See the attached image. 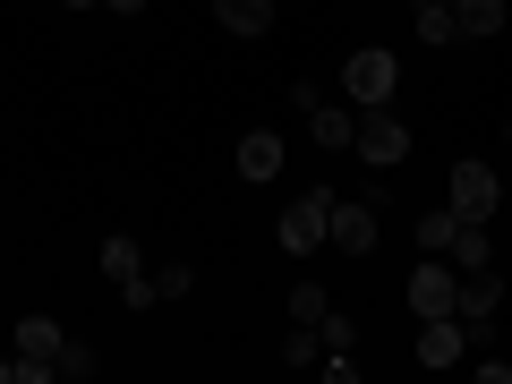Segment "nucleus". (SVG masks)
<instances>
[{"label": "nucleus", "instance_id": "f257e3e1", "mask_svg": "<svg viewBox=\"0 0 512 384\" xmlns=\"http://www.w3.org/2000/svg\"><path fill=\"white\" fill-rule=\"evenodd\" d=\"M410 316H461V274H453V256H419V274H410Z\"/></svg>", "mask_w": 512, "mask_h": 384}, {"label": "nucleus", "instance_id": "f03ea898", "mask_svg": "<svg viewBox=\"0 0 512 384\" xmlns=\"http://www.w3.org/2000/svg\"><path fill=\"white\" fill-rule=\"evenodd\" d=\"M444 205H453V214H470V222H487L495 205H504V180H495V163L461 154V163H453V180H444Z\"/></svg>", "mask_w": 512, "mask_h": 384}, {"label": "nucleus", "instance_id": "7ed1b4c3", "mask_svg": "<svg viewBox=\"0 0 512 384\" xmlns=\"http://www.w3.org/2000/svg\"><path fill=\"white\" fill-rule=\"evenodd\" d=\"M350 154H359V163H376V171H402V154H410V128L393 120V103L359 111V137H350Z\"/></svg>", "mask_w": 512, "mask_h": 384}, {"label": "nucleus", "instance_id": "20e7f679", "mask_svg": "<svg viewBox=\"0 0 512 384\" xmlns=\"http://www.w3.org/2000/svg\"><path fill=\"white\" fill-rule=\"evenodd\" d=\"M342 86H350V103H359V111H376V103H393V86H402V60L367 43V52L342 60Z\"/></svg>", "mask_w": 512, "mask_h": 384}, {"label": "nucleus", "instance_id": "39448f33", "mask_svg": "<svg viewBox=\"0 0 512 384\" xmlns=\"http://www.w3.org/2000/svg\"><path fill=\"white\" fill-rule=\"evenodd\" d=\"M325 214H333V197H325V188H316V197H299L291 214L274 222V239H282V248H291V256H316V248H325Z\"/></svg>", "mask_w": 512, "mask_h": 384}, {"label": "nucleus", "instance_id": "423d86ee", "mask_svg": "<svg viewBox=\"0 0 512 384\" xmlns=\"http://www.w3.org/2000/svg\"><path fill=\"white\" fill-rule=\"evenodd\" d=\"M325 239H333L342 256H367V248H376V205H367V197H333Z\"/></svg>", "mask_w": 512, "mask_h": 384}, {"label": "nucleus", "instance_id": "0eeeda50", "mask_svg": "<svg viewBox=\"0 0 512 384\" xmlns=\"http://www.w3.org/2000/svg\"><path fill=\"white\" fill-rule=\"evenodd\" d=\"M461 350H470V325L461 316H427L419 325V367H461Z\"/></svg>", "mask_w": 512, "mask_h": 384}, {"label": "nucleus", "instance_id": "6e6552de", "mask_svg": "<svg viewBox=\"0 0 512 384\" xmlns=\"http://www.w3.org/2000/svg\"><path fill=\"white\" fill-rule=\"evenodd\" d=\"M495 299H504V282H495V265H478V274L461 282V325H470V342H487V325H495Z\"/></svg>", "mask_w": 512, "mask_h": 384}, {"label": "nucleus", "instance_id": "1a4fd4ad", "mask_svg": "<svg viewBox=\"0 0 512 384\" xmlns=\"http://www.w3.org/2000/svg\"><path fill=\"white\" fill-rule=\"evenodd\" d=\"M239 180H248V188L282 180V137H274V128H248V137H239Z\"/></svg>", "mask_w": 512, "mask_h": 384}, {"label": "nucleus", "instance_id": "9d476101", "mask_svg": "<svg viewBox=\"0 0 512 384\" xmlns=\"http://www.w3.org/2000/svg\"><path fill=\"white\" fill-rule=\"evenodd\" d=\"M308 137L325 154H350V137H359V103H316L308 111Z\"/></svg>", "mask_w": 512, "mask_h": 384}, {"label": "nucleus", "instance_id": "9b49d317", "mask_svg": "<svg viewBox=\"0 0 512 384\" xmlns=\"http://www.w3.org/2000/svg\"><path fill=\"white\" fill-rule=\"evenodd\" d=\"M214 18H222V35L265 43V35H274V0H214Z\"/></svg>", "mask_w": 512, "mask_h": 384}, {"label": "nucleus", "instance_id": "f8f14e48", "mask_svg": "<svg viewBox=\"0 0 512 384\" xmlns=\"http://www.w3.org/2000/svg\"><path fill=\"white\" fill-rule=\"evenodd\" d=\"M504 18H512L504 0H453V26H461V35H470V43H487V35H504Z\"/></svg>", "mask_w": 512, "mask_h": 384}, {"label": "nucleus", "instance_id": "ddd939ff", "mask_svg": "<svg viewBox=\"0 0 512 384\" xmlns=\"http://www.w3.org/2000/svg\"><path fill=\"white\" fill-rule=\"evenodd\" d=\"M18 350H35V359H60V350H69V333H60L52 316H18Z\"/></svg>", "mask_w": 512, "mask_h": 384}, {"label": "nucleus", "instance_id": "4468645a", "mask_svg": "<svg viewBox=\"0 0 512 384\" xmlns=\"http://www.w3.org/2000/svg\"><path fill=\"white\" fill-rule=\"evenodd\" d=\"M453 231H461V214H453V205L419 214V256H453Z\"/></svg>", "mask_w": 512, "mask_h": 384}, {"label": "nucleus", "instance_id": "2eb2a0df", "mask_svg": "<svg viewBox=\"0 0 512 384\" xmlns=\"http://www.w3.org/2000/svg\"><path fill=\"white\" fill-rule=\"evenodd\" d=\"M487 222H470V214H461V231H453V265H461V274H478V265H487Z\"/></svg>", "mask_w": 512, "mask_h": 384}, {"label": "nucleus", "instance_id": "dca6fc26", "mask_svg": "<svg viewBox=\"0 0 512 384\" xmlns=\"http://www.w3.org/2000/svg\"><path fill=\"white\" fill-rule=\"evenodd\" d=\"M103 274H111V282L146 274V256H137V239H128V231H111V239H103Z\"/></svg>", "mask_w": 512, "mask_h": 384}, {"label": "nucleus", "instance_id": "f3484780", "mask_svg": "<svg viewBox=\"0 0 512 384\" xmlns=\"http://www.w3.org/2000/svg\"><path fill=\"white\" fill-rule=\"evenodd\" d=\"M316 342H325V350H350V342H359V325H350L342 308H325V316H316Z\"/></svg>", "mask_w": 512, "mask_h": 384}, {"label": "nucleus", "instance_id": "a211bd4d", "mask_svg": "<svg viewBox=\"0 0 512 384\" xmlns=\"http://www.w3.org/2000/svg\"><path fill=\"white\" fill-rule=\"evenodd\" d=\"M52 376H60V359H35V350L9 359V384H52Z\"/></svg>", "mask_w": 512, "mask_h": 384}, {"label": "nucleus", "instance_id": "6ab92c4d", "mask_svg": "<svg viewBox=\"0 0 512 384\" xmlns=\"http://www.w3.org/2000/svg\"><path fill=\"white\" fill-rule=\"evenodd\" d=\"M316 316H325V291L316 282H291V325H316Z\"/></svg>", "mask_w": 512, "mask_h": 384}, {"label": "nucleus", "instance_id": "aec40b11", "mask_svg": "<svg viewBox=\"0 0 512 384\" xmlns=\"http://www.w3.org/2000/svg\"><path fill=\"white\" fill-rule=\"evenodd\" d=\"M316 350H325V342H316V325H291V342H282V359H291V367H316Z\"/></svg>", "mask_w": 512, "mask_h": 384}, {"label": "nucleus", "instance_id": "412c9836", "mask_svg": "<svg viewBox=\"0 0 512 384\" xmlns=\"http://www.w3.org/2000/svg\"><path fill=\"white\" fill-rule=\"evenodd\" d=\"M461 26H453V9H419V43H453Z\"/></svg>", "mask_w": 512, "mask_h": 384}, {"label": "nucleus", "instance_id": "4be33fe9", "mask_svg": "<svg viewBox=\"0 0 512 384\" xmlns=\"http://www.w3.org/2000/svg\"><path fill=\"white\" fill-rule=\"evenodd\" d=\"M154 299H163V291H154V274H128L120 282V308H154Z\"/></svg>", "mask_w": 512, "mask_h": 384}, {"label": "nucleus", "instance_id": "5701e85b", "mask_svg": "<svg viewBox=\"0 0 512 384\" xmlns=\"http://www.w3.org/2000/svg\"><path fill=\"white\" fill-rule=\"evenodd\" d=\"M154 291H163V299H188V291H197V274H188V265H163V274H154Z\"/></svg>", "mask_w": 512, "mask_h": 384}, {"label": "nucleus", "instance_id": "b1692460", "mask_svg": "<svg viewBox=\"0 0 512 384\" xmlns=\"http://www.w3.org/2000/svg\"><path fill=\"white\" fill-rule=\"evenodd\" d=\"M103 9H111V18H137V9H146V0H103Z\"/></svg>", "mask_w": 512, "mask_h": 384}, {"label": "nucleus", "instance_id": "393cba45", "mask_svg": "<svg viewBox=\"0 0 512 384\" xmlns=\"http://www.w3.org/2000/svg\"><path fill=\"white\" fill-rule=\"evenodd\" d=\"M60 9H103V0H60Z\"/></svg>", "mask_w": 512, "mask_h": 384}, {"label": "nucleus", "instance_id": "a878e982", "mask_svg": "<svg viewBox=\"0 0 512 384\" xmlns=\"http://www.w3.org/2000/svg\"><path fill=\"white\" fill-rule=\"evenodd\" d=\"M419 9H453V0H419Z\"/></svg>", "mask_w": 512, "mask_h": 384}, {"label": "nucleus", "instance_id": "bb28decb", "mask_svg": "<svg viewBox=\"0 0 512 384\" xmlns=\"http://www.w3.org/2000/svg\"><path fill=\"white\" fill-rule=\"evenodd\" d=\"M0 384H9V359H0Z\"/></svg>", "mask_w": 512, "mask_h": 384}, {"label": "nucleus", "instance_id": "cd10ccee", "mask_svg": "<svg viewBox=\"0 0 512 384\" xmlns=\"http://www.w3.org/2000/svg\"><path fill=\"white\" fill-rule=\"evenodd\" d=\"M504 137H512V120H504Z\"/></svg>", "mask_w": 512, "mask_h": 384}]
</instances>
